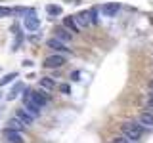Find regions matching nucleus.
<instances>
[{"label": "nucleus", "instance_id": "f257e3e1", "mask_svg": "<svg viewBox=\"0 0 153 143\" xmlns=\"http://www.w3.org/2000/svg\"><path fill=\"white\" fill-rule=\"evenodd\" d=\"M121 132H123V136L126 137V139H130L132 143H136V141H140L143 128L138 122H123L121 124Z\"/></svg>", "mask_w": 153, "mask_h": 143}, {"label": "nucleus", "instance_id": "f03ea898", "mask_svg": "<svg viewBox=\"0 0 153 143\" xmlns=\"http://www.w3.org/2000/svg\"><path fill=\"white\" fill-rule=\"evenodd\" d=\"M75 21L79 23V27H88L92 23L98 21V10L92 8V10H84V12L76 13L75 15Z\"/></svg>", "mask_w": 153, "mask_h": 143}, {"label": "nucleus", "instance_id": "7ed1b4c3", "mask_svg": "<svg viewBox=\"0 0 153 143\" xmlns=\"http://www.w3.org/2000/svg\"><path fill=\"white\" fill-rule=\"evenodd\" d=\"M65 63H67V59H65V55H61V54H54V55L44 57L46 69H57V67H63Z\"/></svg>", "mask_w": 153, "mask_h": 143}, {"label": "nucleus", "instance_id": "20e7f679", "mask_svg": "<svg viewBox=\"0 0 153 143\" xmlns=\"http://www.w3.org/2000/svg\"><path fill=\"white\" fill-rule=\"evenodd\" d=\"M46 46H48V48H52L54 52H57V54H71V50L65 46V42L57 40V38H50V40L46 42Z\"/></svg>", "mask_w": 153, "mask_h": 143}, {"label": "nucleus", "instance_id": "39448f33", "mask_svg": "<svg viewBox=\"0 0 153 143\" xmlns=\"http://www.w3.org/2000/svg\"><path fill=\"white\" fill-rule=\"evenodd\" d=\"M2 136L6 137L10 143H23V133L17 130H12V128H4Z\"/></svg>", "mask_w": 153, "mask_h": 143}, {"label": "nucleus", "instance_id": "423d86ee", "mask_svg": "<svg viewBox=\"0 0 153 143\" xmlns=\"http://www.w3.org/2000/svg\"><path fill=\"white\" fill-rule=\"evenodd\" d=\"M136 122L140 124L142 128H153V113H149V111L140 113V114H138V120H136Z\"/></svg>", "mask_w": 153, "mask_h": 143}, {"label": "nucleus", "instance_id": "0eeeda50", "mask_svg": "<svg viewBox=\"0 0 153 143\" xmlns=\"http://www.w3.org/2000/svg\"><path fill=\"white\" fill-rule=\"evenodd\" d=\"M29 99H31L33 103H36L38 107H44V105L48 103V95L44 94V92H38V90H35V92H31V95H29Z\"/></svg>", "mask_w": 153, "mask_h": 143}, {"label": "nucleus", "instance_id": "6e6552de", "mask_svg": "<svg viewBox=\"0 0 153 143\" xmlns=\"http://www.w3.org/2000/svg\"><path fill=\"white\" fill-rule=\"evenodd\" d=\"M38 27H40V21H38V17L35 15V12H31L25 17V29L27 31H36Z\"/></svg>", "mask_w": 153, "mask_h": 143}, {"label": "nucleus", "instance_id": "1a4fd4ad", "mask_svg": "<svg viewBox=\"0 0 153 143\" xmlns=\"http://www.w3.org/2000/svg\"><path fill=\"white\" fill-rule=\"evenodd\" d=\"M56 38L67 44V42L73 40V35H71V31H67L65 27H57V29H56Z\"/></svg>", "mask_w": 153, "mask_h": 143}, {"label": "nucleus", "instance_id": "9d476101", "mask_svg": "<svg viewBox=\"0 0 153 143\" xmlns=\"http://www.w3.org/2000/svg\"><path fill=\"white\" fill-rule=\"evenodd\" d=\"M16 116H17V118H19V120H21L23 124H25V126H31V124L35 122V116H33V114H29V113L25 111V109H19Z\"/></svg>", "mask_w": 153, "mask_h": 143}, {"label": "nucleus", "instance_id": "9b49d317", "mask_svg": "<svg viewBox=\"0 0 153 143\" xmlns=\"http://www.w3.org/2000/svg\"><path fill=\"white\" fill-rule=\"evenodd\" d=\"M63 27L67 31H71V32H79L80 31V27H79V23L75 21V17H65L63 19Z\"/></svg>", "mask_w": 153, "mask_h": 143}, {"label": "nucleus", "instance_id": "f8f14e48", "mask_svg": "<svg viewBox=\"0 0 153 143\" xmlns=\"http://www.w3.org/2000/svg\"><path fill=\"white\" fill-rule=\"evenodd\" d=\"M102 10H103V13H105L107 17H113L115 13H117L119 10H121V4H105Z\"/></svg>", "mask_w": 153, "mask_h": 143}, {"label": "nucleus", "instance_id": "ddd939ff", "mask_svg": "<svg viewBox=\"0 0 153 143\" xmlns=\"http://www.w3.org/2000/svg\"><path fill=\"white\" fill-rule=\"evenodd\" d=\"M8 124H10L8 128H12V130H17V132H23V128H25V124H23L21 120H19L17 116L10 118V120H8Z\"/></svg>", "mask_w": 153, "mask_h": 143}, {"label": "nucleus", "instance_id": "4468645a", "mask_svg": "<svg viewBox=\"0 0 153 143\" xmlns=\"http://www.w3.org/2000/svg\"><path fill=\"white\" fill-rule=\"evenodd\" d=\"M38 84H40V88L48 90V92L56 88V82H54V80H52V78H48V76H46V78H40V82H38Z\"/></svg>", "mask_w": 153, "mask_h": 143}, {"label": "nucleus", "instance_id": "2eb2a0df", "mask_svg": "<svg viewBox=\"0 0 153 143\" xmlns=\"http://www.w3.org/2000/svg\"><path fill=\"white\" fill-rule=\"evenodd\" d=\"M46 12L50 13V15H61V6H54V4H50V6H46Z\"/></svg>", "mask_w": 153, "mask_h": 143}, {"label": "nucleus", "instance_id": "dca6fc26", "mask_svg": "<svg viewBox=\"0 0 153 143\" xmlns=\"http://www.w3.org/2000/svg\"><path fill=\"white\" fill-rule=\"evenodd\" d=\"M13 78H17V74H16V73H8V74H6V76H4V78H2V80H0V88H2V86H6L8 82H12V80H13Z\"/></svg>", "mask_w": 153, "mask_h": 143}, {"label": "nucleus", "instance_id": "f3484780", "mask_svg": "<svg viewBox=\"0 0 153 143\" xmlns=\"http://www.w3.org/2000/svg\"><path fill=\"white\" fill-rule=\"evenodd\" d=\"M12 13H13V10H12V8L0 6V17H8V15H12Z\"/></svg>", "mask_w": 153, "mask_h": 143}, {"label": "nucleus", "instance_id": "a211bd4d", "mask_svg": "<svg viewBox=\"0 0 153 143\" xmlns=\"http://www.w3.org/2000/svg\"><path fill=\"white\" fill-rule=\"evenodd\" d=\"M111 143H132V141L126 139L124 136H117V137H113V139H111Z\"/></svg>", "mask_w": 153, "mask_h": 143}, {"label": "nucleus", "instance_id": "6ab92c4d", "mask_svg": "<svg viewBox=\"0 0 153 143\" xmlns=\"http://www.w3.org/2000/svg\"><path fill=\"white\" fill-rule=\"evenodd\" d=\"M59 90H61V92H63V94H69V92H71L69 84H61V86H59Z\"/></svg>", "mask_w": 153, "mask_h": 143}, {"label": "nucleus", "instance_id": "aec40b11", "mask_svg": "<svg viewBox=\"0 0 153 143\" xmlns=\"http://www.w3.org/2000/svg\"><path fill=\"white\" fill-rule=\"evenodd\" d=\"M79 76H80V73H79V71H75V73L71 74V78H73V80H79Z\"/></svg>", "mask_w": 153, "mask_h": 143}, {"label": "nucleus", "instance_id": "412c9836", "mask_svg": "<svg viewBox=\"0 0 153 143\" xmlns=\"http://www.w3.org/2000/svg\"><path fill=\"white\" fill-rule=\"evenodd\" d=\"M147 107H149V109H153V99H147Z\"/></svg>", "mask_w": 153, "mask_h": 143}, {"label": "nucleus", "instance_id": "4be33fe9", "mask_svg": "<svg viewBox=\"0 0 153 143\" xmlns=\"http://www.w3.org/2000/svg\"><path fill=\"white\" fill-rule=\"evenodd\" d=\"M149 88H151V90H153V80H149Z\"/></svg>", "mask_w": 153, "mask_h": 143}, {"label": "nucleus", "instance_id": "5701e85b", "mask_svg": "<svg viewBox=\"0 0 153 143\" xmlns=\"http://www.w3.org/2000/svg\"><path fill=\"white\" fill-rule=\"evenodd\" d=\"M149 99H153V90H151V92H149Z\"/></svg>", "mask_w": 153, "mask_h": 143}, {"label": "nucleus", "instance_id": "b1692460", "mask_svg": "<svg viewBox=\"0 0 153 143\" xmlns=\"http://www.w3.org/2000/svg\"><path fill=\"white\" fill-rule=\"evenodd\" d=\"M151 67H153V61H151Z\"/></svg>", "mask_w": 153, "mask_h": 143}]
</instances>
